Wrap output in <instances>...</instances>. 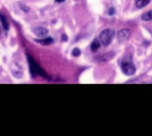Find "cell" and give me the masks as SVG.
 Here are the masks:
<instances>
[{
    "label": "cell",
    "mask_w": 152,
    "mask_h": 136,
    "mask_svg": "<svg viewBox=\"0 0 152 136\" xmlns=\"http://www.w3.org/2000/svg\"><path fill=\"white\" fill-rule=\"evenodd\" d=\"M34 33L38 37H45L48 34V30L45 28L37 27L34 29Z\"/></svg>",
    "instance_id": "5"
},
{
    "label": "cell",
    "mask_w": 152,
    "mask_h": 136,
    "mask_svg": "<svg viewBox=\"0 0 152 136\" xmlns=\"http://www.w3.org/2000/svg\"><path fill=\"white\" fill-rule=\"evenodd\" d=\"M142 19L144 21H150L152 19V10L146 12L142 15Z\"/></svg>",
    "instance_id": "10"
},
{
    "label": "cell",
    "mask_w": 152,
    "mask_h": 136,
    "mask_svg": "<svg viewBox=\"0 0 152 136\" xmlns=\"http://www.w3.org/2000/svg\"><path fill=\"white\" fill-rule=\"evenodd\" d=\"M108 14H109V15H110V16L114 15V14H115V9H114L113 8H110L108 10Z\"/></svg>",
    "instance_id": "12"
},
{
    "label": "cell",
    "mask_w": 152,
    "mask_h": 136,
    "mask_svg": "<svg viewBox=\"0 0 152 136\" xmlns=\"http://www.w3.org/2000/svg\"><path fill=\"white\" fill-rule=\"evenodd\" d=\"M35 41L38 42V43L41 44V45H49L53 43L54 40L52 38V37H46V38L40 39V40H35Z\"/></svg>",
    "instance_id": "6"
},
{
    "label": "cell",
    "mask_w": 152,
    "mask_h": 136,
    "mask_svg": "<svg viewBox=\"0 0 152 136\" xmlns=\"http://www.w3.org/2000/svg\"><path fill=\"white\" fill-rule=\"evenodd\" d=\"M99 48H100V42L98 40H95L91 44V51L92 52H95V51H97Z\"/></svg>",
    "instance_id": "9"
},
{
    "label": "cell",
    "mask_w": 152,
    "mask_h": 136,
    "mask_svg": "<svg viewBox=\"0 0 152 136\" xmlns=\"http://www.w3.org/2000/svg\"><path fill=\"white\" fill-rule=\"evenodd\" d=\"M72 54L74 57H78L81 54V51L78 49H74L72 51Z\"/></svg>",
    "instance_id": "11"
},
{
    "label": "cell",
    "mask_w": 152,
    "mask_h": 136,
    "mask_svg": "<svg viewBox=\"0 0 152 136\" xmlns=\"http://www.w3.org/2000/svg\"><path fill=\"white\" fill-rule=\"evenodd\" d=\"M65 1H66V0H55V2H58V3H61V2H65Z\"/></svg>",
    "instance_id": "14"
},
{
    "label": "cell",
    "mask_w": 152,
    "mask_h": 136,
    "mask_svg": "<svg viewBox=\"0 0 152 136\" xmlns=\"http://www.w3.org/2000/svg\"><path fill=\"white\" fill-rule=\"evenodd\" d=\"M130 32L128 29H122L118 32L117 38L121 43H125L130 39Z\"/></svg>",
    "instance_id": "4"
},
{
    "label": "cell",
    "mask_w": 152,
    "mask_h": 136,
    "mask_svg": "<svg viewBox=\"0 0 152 136\" xmlns=\"http://www.w3.org/2000/svg\"><path fill=\"white\" fill-rule=\"evenodd\" d=\"M27 58H28V62L29 64V69H30L31 74L33 77H37L40 75L43 77H47L46 73L44 71L43 69L39 66L38 64L36 62V61L32 57V56L29 54H27Z\"/></svg>",
    "instance_id": "1"
},
{
    "label": "cell",
    "mask_w": 152,
    "mask_h": 136,
    "mask_svg": "<svg viewBox=\"0 0 152 136\" xmlns=\"http://www.w3.org/2000/svg\"><path fill=\"white\" fill-rule=\"evenodd\" d=\"M0 33H1V31H0Z\"/></svg>",
    "instance_id": "15"
},
{
    "label": "cell",
    "mask_w": 152,
    "mask_h": 136,
    "mask_svg": "<svg viewBox=\"0 0 152 136\" xmlns=\"http://www.w3.org/2000/svg\"><path fill=\"white\" fill-rule=\"evenodd\" d=\"M62 40L63 41H67V37L66 35H63L62 36Z\"/></svg>",
    "instance_id": "13"
},
{
    "label": "cell",
    "mask_w": 152,
    "mask_h": 136,
    "mask_svg": "<svg viewBox=\"0 0 152 136\" xmlns=\"http://www.w3.org/2000/svg\"><path fill=\"white\" fill-rule=\"evenodd\" d=\"M0 20L2 22V27L5 31H8L9 29V23L7 19V17L2 13H0Z\"/></svg>",
    "instance_id": "7"
},
{
    "label": "cell",
    "mask_w": 152,
    "mask_h": 136,
    "mask_svg": "<svg viewBox=\"0 0 152 136\" xmlns=\"http://www.w3.org/2000/svg\"><path fill=\"white\" fill-rule=\"evenodd\" d=\"M151 2V0H137L136 5L138 8H142L146 7V5H148Z\"/></svg>",
    "instance_id": "8"
},
{
    "label": "cell",
    "mask_w": 152,
    "mask_h": 136,
    "mask_svg": "<svg viewBox=\"0 0 152 136\" xmlns=\"http://www.w3.org/2000/svg\"><path fill=\"white\" fill-rule=\"evenodd\" d=\"M114 36H115V31L113 30L105 29V30L102 31L101 34H99L100 42L104 45H108L113 40Z\"/></svg>",
    "instance_id": "2"
},
{
    "label": "cell",
    "mask_w": 152,
    "mask_h": 136,
    "mask_svg": "<svg viewBox=\"0 0 152 136\" xmlns=\"http://www.w3.org/2000/svg\"><path fill=\"white\" fill-rule=\"evenodd\" d=\"M122 70L126 75H133L136 72V68L133 62L129 60H125L122 63Z\"/></svg>",
    "instance_id": "3"
}]
</instances>
